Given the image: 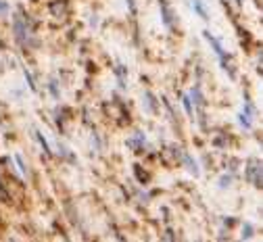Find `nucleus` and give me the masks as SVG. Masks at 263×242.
<instances>
[{
    "mask_svg": "<svg viewBox=\"0 0 263 242\" xmlns=\"http://www.w3.org/2000/svg\"><path fill=\"white\" fill-rule=\"evenodd\" d=\"M205 38H207V42L213 46V50H215V54L219 57V61H221V65H223V69L226 71H230V78H234V71L228 67V63H226V52H223V46H221V42L217 40V38H213L211 36V31H205Z\"/></svg>",
    "mask_w": 263,
    "mask_h": 242,
    "instance_id": "1",
    "label": "nucleus"
},
{
    "mask_svg": "<svg viewBox=\"0 0 263 242\" xmlns=\"http://www.w3.org/2000/svg\"><path fill=\"white\" fill-rule=\"evenodd\" d=\"M247 180H249L253 186H261V167H259V161H257V159H251V161H249Z\"/></svg>",
    "mask_w": 263,
    "mask_h": 242,
    "instance_id": "2",
    "label": "nucleus"
},
{
    "mask_svg": "<svg viewBox=\"0 0 263 242\" xmlns=\"http://www.w3.org/2000/svg\"><path fill=\"white\" fill-rule=\"evenodd\" d=\"M15 36H17V40H19L23 46L31 44V42H29V31H27V27L23 25L21 17H15Z\"/></svg>",
    "mask_w": 263,
    "mask_h": 242,
    "instance_id": "3",
    "label": "nucleus"
},
{
    "mask_svg": "<svg viewBox=\"0 0 263 242\" xmlns=\"http://www.w3.org/2000/svg\"><path fill=\"white\" fill-rule=\"evenodd\" d=\"M161 5V17H163V25L165 27H174V11L167 5V0H159Z\"/></svg>",
    "mask_w": 263,
    "mask_h": 242,
    "instance_id": "4",
    "label": "nucleus"
},
{
    "mask_svg": "<svg viewBox=\"0 0 263 242\" xmlns=\"http://www.w3.org/2000/svg\"><path fill=\"white\" fill-rule=\"evenodd\" d=\"M253 115H255V109H253L251 102L247 100V102H245V111L238 115V117H240V125H245V127L249 129V127L253 125Z\"/></svg>",
    "mask_w": 263,
    "mask_h": 242,
    "instance_id": "5",
    "label": "nucleus"
},
{
    "mask_svg": "<svg viewBox=\"0 0 263 242\" xmlns=\"http://www.w3.org/2000/svg\"><path fill=\"white\" fill-rule=\"evenodd\" d=\"M127 146H129V148H134L136 153H142V148H144V134H136L134 138H129V140H127Z\"/></svg>",
    "mask_w": 263,
    "mask_h": 242,
    "instance_id": "6",
    "label": "nucleus"
},
{
    "mask_svg": "<svg viewBox=\"0 0 263 242\" xmlns=\"http://www.w3.org/2000/svg\"><path fill=\"white\" fill-rule=\"evenodd\" d=\"M190 98H194V105L196 107H205V98H203V92L199 86H194V90L190 92Z\"/></svg>",
    "mask_w": 263,
    "mask_h": 242,
    "instance_id": "7",
    "label": "nucleus"
},
{
    "mask_svg": "<svg viewBox=\"0 0 263 242\" xmlns=\"http://www.w3.org/2000/svg\"><path fill=\"white\" fill-rule=\"evenodd\" d=\"M192 9L199 13L201 19H209V15H207V11H205V5H203V0H192Z\"/></svg>",
    "mask_w": 263,
    "mask_h": 242,
    "instance_id": "8",
    "label": "nucleus"
},
{
    "mask_svg": "<svg viewBox=\"0 0 263 242\" xmlns=\"http://www.w3.org/2000/svg\"><path fill=\"white\" fill-rule=\"evenodd\" d=\"M184 163L188 165V171H190V174L199 176V165H196V161H192V157H190V155H184Z\"/></svg>",
    "mask_w": 263,
    "mask_h": 242,
    "instance_id": "9",
    "label": "nucleus"
},
{
    "mask_svg": "<svg viewBox=\"0 0 263 242\" xmlns=\"http://www.w3.org/2000/svg\"><path fill=\"white\" fill-rule=\"evenodd\" d=\"M184 107H186V113H188V115H192V113H194V111H192V98H190L188 94L184 96Z\"/></svg>",
    "mask_w": 263,
    "mask_h": 242,
    "instance_id": "10",
    "label": "nucleus"
},
{
    "mask_svg": "<svg viewBox=\"0 0 263 242\" xmlns=\"http://www.w3.org/2000/svg\"><path fill=\"white\" fill-rule=\"evenodd\" d=\"M251 236H253V226H251V224H245V228H242V238L249 240Z\"/></svg>",
    "mask_w": 263,
    "mask_h": 242,
    "instance_id": "11",
    "label": "nucleus"
},
{
    "mask_svg": "<svg viewBox=\"0 0 263 242\" xmlns=\"http://www.w3.org/2000/svg\"><path fill=\"white\" fill-rule=\"evenodd\" d=\"M25 80H27V84H29V88H31V90H36V84H34V78H31V73L27 71V69H25Z\"/></svg>",
    "mask_w": 263,
    "mask_h": 242,
    "instance_id": "12",
    "label": "nucleus"
},
{
    "mask_svg": "<svg viewBox=\"0 0 263 242\" xmlns=\"http://www.w3.org/2000/svg\"><path fill=\"white\" fill-rule=\"evenodd\" d=\"M36 136H38V140H40V144L44 146V151H46V155H50V151H48V142L44 140V138H42V134L40 132H36Z\"/></svg>",
    "mask_w": 263,
    "mask_h": 242,
    "instance_id": "13",
    "label": "nucleus"
},
{
    "mask_svg": "<svg viewBox=\"0 0 263 242\" xmlns=\"http://www.w3.org/2000/svg\"><path fill=\"white\" fill-rule=\"evenodd\" d=\"M144 98H146V109H148V111H155V105H153V96H151V94H144Z\"/></svg>",
    "mask_w": 263,
    "mask_h": 242,
    "instance_id": "14",
    "label": "nucleus"
},
{
    "mask_svg": "<svg viewBox=\"0 0 263 242\" xmlns=\"http://www.w3.org/2000/svg\"><path fill=\"white\" fill-rule=\"evenodd\" d=\"M5 13H9V5L5 0H0V15H5Z\"/></svg>",
    "mask_w": 263,
    "mask_h": 242,
    "instance_id": "15",
    "label": "nucleus"
},
{
    "mask_svg": "<svg viewBox=\"0 0 263 242\" xmlns=\"http://www.w3.org/2000/svg\"><path fill=\"white\" fill-rule=\"evenodd\" d=\"M0 198H7V192H5V186H3V182H0Z\"/></svg>",
    "mask_w": 263,
    "mask_h": 242,
    "instance_id": "16",
    "label": "nucleus"
}]
</instances>
